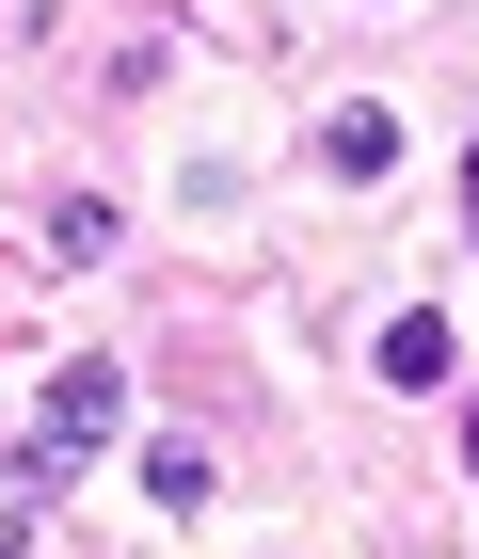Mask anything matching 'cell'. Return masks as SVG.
Masks as SVG:
<instances>
[{
    "label": "cell",
    "instance_id": "cell-1",
    "mask_svg": "<svg viewBox=\"0 0 479 559\" xmlns=\"http://www.w3.org/2000/svg\"><path fill=\"white\" fill-rule=\"evenodd\" d=\"M112 416H129V368H96V352H81V368H48V416H33V479H48V464H81V448H96Z\"/></svg>",
    "mask_w": 479,
    "mask_h": 559
},
{
    "label": "cell",
    "instance_id": "cell-4",
    "mask_svg": "<svg viewBox=\"0 0 479 559\" xmlns=\"http://www.w3.org/2000/svg\"><path fill=\"white\" fill-rule=\"evenodd\" d=\"M384 384H447V320H432V304L384 320Z\"/></svg>",
    "mask_w": 479,
    "mask_h": 559
},
{
    "label": "cell",
    "instance_id": "cell-6",
    "mask_svg": "<svg viewBox=\"0 0 479 559\" xmlns=\"http://www.w3.org/2000/svg\"><path fill=\"white\" fill-rule=\"evenodd\" d=\"M464 209H479V160H464Z\"/></svg>",
    "mask_w": 479,
    "mask_h": 559
},
{
    "label": "cell",
    "instance_id": "cell-2",
    "mask_svg": "<svg viewBox=\"0 0 479 559\" xmlns=\"http://www.w3.org/2000/svg\"><path fill=\"white\" fill-rule=\"evenodd\" d=\"M304 160L336 176V192H368V176L399 160V112H384V96H351V112H320V129H304Z\"/></svg>",
    "mask_w": 479,
    "mask_h": 559
},
{
    "label": "cell",
    "instance_id": "cell-5",
    "mask_svg": "<svg viewBox=\"0 0 479 559\" xmlns=\"http://www.w3.org/2000/svg\"><path fill=\"white\" fill-rule=\"evenodd\" d=\"M144 496H160V512H208V448L160 431V448H144Z\"/></svg>",
    "mask_w": 479,
    "mask_h": 559
},
{
    "label": "cell",
    "instance_id": "cell-3",
    "mask_svg": "<svg viewBox=\"0 0 479 559\" xmlns=\"http://www.w3.org/2000/svg\"><path fill=\"white\" fill-rule=\"evenodd\" d=\"M112 240H129V224H112V192H64V209H48V257H64V272H96Z\"/></svg>",
    "mask_w": 479,
    "mask_h": 559
}]
</instances>
